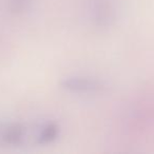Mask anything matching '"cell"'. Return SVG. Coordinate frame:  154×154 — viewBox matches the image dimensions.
Instances as JSON below:
<instances>
[{
  "label": "cell",
  "mask_w": 154,
  "mask_h": 154,
  "mask_svg": "<svg viewBox=\"0 0 154 154\" xmlns=\"http://www.w3.org/2000/svg\"><path fill=\"white\" fill-rule=\"evenodd\" d=\"M63 87L76 92H89L100 89V82L89 78H70L64 80Z\"/></svg>",
  "instance_id": "cell-1"
},
{
  "label": "cell",
  "mask_w": 154,
  "mask_h": 154,
  "mask_svg": "<svg viewBox=\"0 0 154 154\" xmlns=\"http://www.w3.org/2000/svg\"><path fill=\"white\" fill-rule=\"evenodd\" d=\"M93 8L92 12L94 15L95 20L99 22L100 24L108 23L111 16V8L108 5V0H93Z\"/></svg>",
  "instance_id": "cell-2"
},
{
  "label": "cell",
  "mask_w": 154,
  "mask_h": 154,
  "mask_svg": "<svg viewBox=\"0 0 154 154\" xmlns=\"http://www.w3.org/2000/svg\"><path fill=\"white\" fill-rule=\"evenodd\" d=\"M57 135V128L54 125H49L47 128H45V130L41 132L40 135V140L43 143L47 141H51L52 139H54Z\"/></svg>",
  "instance_id": "cell-3"
},
{
  "label": "cell",
  "mask_w": 154,
  "mask_h": 154,
  "mask_svg": "<svg viewBox=\"0 0 154 154\" xmlns=\"http://www.w3.org/2000/svg\"><path fill=\"white\" fill-rule=\"evenodd\" d=\"M22 136V129L18 128V127H13L10 128L7 131V135H5V139L10 143H17Z\"/></svg>",
  "instance_id": "cell-4"
}]
</instances>
